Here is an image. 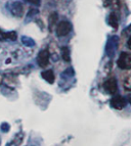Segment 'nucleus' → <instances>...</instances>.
<instances>
[{
	"label": "nucleus",
	"mask_w": 131,
	"mask_h": 146,
	"mask_svg": "<svg viewBox=\"0 0 131 146\" xmlns=\"http://www.w3.org/2000/svg\"><path fill=\"white\" fill-rule=\"evenodd\" d=\"M118 66L121 70H130L131 68V53L122 52L118 59Z\"/></svg>",
	"instance_id": "1"
},
{
	"label": "nucleus",
	"mask_w": 131,
	"mask_h": 146,
	"mask_svg": "<svg viewBox=\"0 0 131 146\" xmlns=\"http://www.w3.org/2000/svg\"><path fill=\"white\" fill-rule=\"evenodd\" d=\"M118 44H119V38L117 36H113L109 39L107 43V47H106L107 54L109 57H113L115 55L117 48H118Z\"/></svg>",
	"instance_id": "2"
},
{
	"label": "nucleus",
	"mask_w": 131,
	"mask_h": 146,
	"mask_svg": "<svg viewBox=\"0 0 131 146\" xmlns=\"http://www.w3.org/2000/svg\"><path fill=\"white\" fill-rule=\"evenodd\" d=\"M72 30V25L69 22H61L56 28V34L58 37H63L68 35Z\"/></svg>",
	"instance_id": "3"
},
{
	"label": "nucleus",
	"mask_w": 131,
	"mask_h": 146,
	"mask_svg": "<svg viewBox=\"0 0 131 146\" xmlns=\"http://www.w3.org/2000/svg\"><path fill=\"white\" fill-rule=\"evenodd\" d=\"M127 100L122 96H115L114 98H112L111 100V106L114 107L115 110H121L124 107L126 106Z\"/></svg>",
	"instance_id": "4"
},
{
	"label": "nucleus",
	"mask_w": 131,
	"mask_h": 146,
	"mask_svg": "<svg viewBox=\"0 0 131 146\" xmlns=\"http://www.w3.org/2000/svg\"><path fill=\"white\" fill-rule=\"evenodd\" d=\"M104 90L107 91L110 94H115L118 90V85H117V81L115 78H111L109 80H107L104 83Z\"/></svg>",
	"instance_id": "5"
},
{
	"label": "nucleus",
	"mask_w": 131,
	"mask_h": 146,
	"mask_svg": "<svg viewBox=\"0 0 131 146\" xmlns=\"http://www.w3.org/2000/svg\"><path fill=\"white\" fill-rule=\"evenodd\" d=\"M38 64L41 68H46L47 64L49 62V52L48 50H42L40 53L38 54Z\"/></svg>",
	"instance_id": "6"
},
{
	"label": "nucleus",
	"mask_w": 131,
	"mask_h": 146,
	"mask_svg": "<svg viewBox=\"0 0 131 146\" xmlns=\"http://www.w3.org/2000/svg\"><path fill=\"white\" fill-rule=\"evenodd\" d=\"M42 78H43L44 80L46 81V82H48L49 84H52L54 82V80H55L54 74H53V72L51 71V70H47V71H44L43 73H42Z\"/></svg>",
	"instance_id": "7"
},
{
	"label": "nucleus",
	"mask_w": 131,
	"mask_h": 146,
	"mask_svg": "<svg viewBox=\"0 0 131 146\" xmlns=\"http://www.w3.org/2000/svg\"><path fill=\"white\" fill-rule=\"evenodd\" d=\"M11 11L13 15H17V17H21L23 15V5L21 2H15L12 4L11 6Z\"/></svg>",
	"instance_id": "8"
},
{
	"label": "nucleus",
	"mask_w": 131,
	"mask_h": 146,
	"mask_svg": "<svg viewBox=\"0 0 131 146\" xmlns=\"http://www.w3.org/2000/svg\"><path fill=\"white\" fill-rule=\"evenodd\" d=\"M109 24H110V26H112L114 29H117V28H118V17H117V15H115L114 12L110 15Z\"/></svg>",
	"instance_id": "9"
},
{
	"label": "nucleus",
	"mask_w": 131,
	"mask_h": 146,
	"mask_svg": "<svg viewBox=\"0 0 131 146\" xmlns=\"http://www.w3.org/2000/svg\"><path fill=\"white\" fill-rule=\"evenodd\" d=\"M61 57L65 61H70L71 60V53L70 49L68 47H63L61 48Z\"/></svg>",
	"instance_id": "10"
},
{
	"label": "nucleus",
	"mask_w": 131,
	"mask_h": 146,
	"mask_svg": "<svg viewBox=\"0 0 131 146\" xmlns=\"http://www.w3.org/2000/svg\"><path fill=\"white\" fill-rule=\"evenodd\" d=\"M123 87L126 91H131V75L127 76L126 78L124 79Z\"/></svg>",
	"instance_id": "11"
},
{
	"label": "nucleus",
	"mask_w": 131,
	"mask_h": 146,
	"mask_svg": "<svg viewBox=\"0 0 131 146\" xmlns=\"http://www.w3.org/2000/svg\"><path fill=\"white\" fill-rule=\"evenodd\" d=\"M58 19V15L56 12H53L52 15H50V17H49V22H50V26L52 27V26H54L56 23V20Z\"/></svg>",
	"instance_id": "12"
},
{
	"label": "nucleus",
	"mask_w": 131,
	"mask_h": 146,
	"mask_svg": "<svg viewBox=\"0 0 131 146\" xmlns=\"http://www.w3.org/2000/svg\"><path fill=\"white\" fill-rule=\"evenodd\" d=\"M23 42H24L25 44L29 42V44H27V45H29V46H32V45H34V41H32V40L30 39V38H27V37H24V38H23Z\"/></svg>",
	"instance_id": "13"
},
{
	"label": "nucleus",
	"mask_w": 131,
	"mask_h": 146,
	"mask_svg": "<svg viewBox=\"0 0 131 146\" xmlns=\"http://www.w3.org/2000/svg\"><path fill=\"white\" fill-rule=\"evenodd\" d=\"M110 2L113 6H115L116 8L120 7V0H110Z\"/></svg>",
	"instance_id": "14"
},
{
	"label": "nucleus",
	"mask_w": 131,
	"mask_h": 146,
	"mask_svg": "<svg viewBox=\"0 0 131 146\" xmlns=\"http://www.w3.org/2000/svg\"><path fill=\"white\" fill-rule=\"evenodd\" d=\"M7 38H9L11 40H15L17 39V34L15 32H9V33H7Z\"/></svg>",
	"instance_id": "15"
},
{
	"label": "nucleus",
	"mask_w": 131,
	"mask_h": 146,
	"mask_svg": "<svg viewBox=\"0 0 131 146\" xmlns=\"http://www.w3.org/2000/svg\"><path fill=\"white\" fill-rule=\"evenodd\" d=\"M126 34L130 35V36H131V25L129 26L128 28H127L126 30H124V31H123V35H126Z\"/></svg>",
	"instance_id": "16"
},
{
	"label": "nucleus",
	"mask_w": 131,
	"mask_h": 146,
	"mask_svg": "<svg viewBox=\"0 0 131 146\" xmlns=\"http://www.w3.org/2000/svg\"><path fill=\"white\" fill-rule=\"evenodd\" d=\"M27 1L30 3H33V4H35V5L40 4V0H27Z\"/></svg>",
	"instance_id": "17"
},
{
	"label": "nucleus",
	"mask_w": 131,
	"mask_h": 146,
	"mask_svg": "<svg viewBox=\"0 0 131 146\" xmlns=\"http://www.w3.org/2000/svg\"><path fill=\"white\" fill-rule=\"evenodd\" d=\"M5 38H7V34H4L2 31H0V40H3Z\"/></svg>",
	"instance_id": "18"
},
{
	"label": "nucleus",
	"mask_w": 131,
	"mask_h": 146,
	"mask_svg": "<svg viewBox=\"0 0 131 146\" xmlns=\"http://www.w3.org/2000/svg\"><path fill=\"white\" fill-rule=\"evenodd\" d=\"M127 46H128L129 49H131V36H130V38L128 39V42H127Z\"/></svg>",
	"instance_id": "19"
},
{
	"label": "nucleus",
	"mask_w": 131,
	"mask_h": 146,
	"mask_svg": "<svg viewBox=\"0 0 131 146\" xmlns=\"http://www.w3.org/2000/svg\"><path fill=\"white\" fill-rule=\"evenodd\" d=\"M128 101L131 103V95H130V96H128Z\"/></svg>",
	"instance_id": "20"
}]
</instances>
